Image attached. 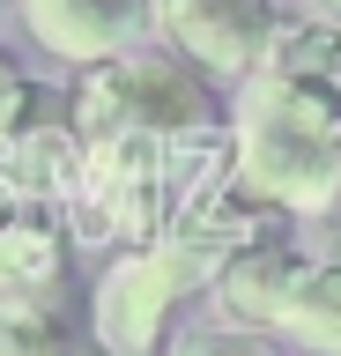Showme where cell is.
<instances>
[{
	"label": "cell",
	"instance_id": "6da1fadb",
	"mask_svg": "<svg viewBox=\"0 0 341 356\" xmlns=\"http://www.w3.org/2000/svg\"><path fill=\"white\" fill-rule=\"evenodd\" d=\"M230 171L282 216L341 200V89L297 74H252L230 111Z\"/></svg>",
	"mask_w": 341,
	"mask_h": 356
},
{
	"label": "cell",
	"instance_id": "7a4b0ae2",
	"mask_svg": "<svg viewBox=\"0 0 341 356\" xmlns=\"http://www.w3.org/2000/svg\"><path fill=\"white\" fill-rule=\"evenodd\" d=\"M223 252L201 238H156V245H126L104 275H97L90 297V327L104 341V356H163L171 341V319L201 282H215Z\"/></svg>",
	"mask_w": 341,
	"mask_h": 356
},
{
	"label": "cell",
	"instance_id": "3957f363",
	"mask_svg": "<svg viewBox=\"0 0 341 356\" xmlns=\"http://www.w3.org/2000/svg\"><path fill=\"white\" fill-rule=\"evenodd\" d=\"M215 119L201 67L178 52H119L104 67H82L74 82V127L104 141V134H156V141H193Z\"/></svg>",
	"mask_w": 341,
	"mask_h": 356
},
{
	"label": "cell",
	"instance_id": "277c9868",
	"mask_svg": "<svg viewBox=\"0 0 341 356\" xmlns=\"http://www.w3.org/2000/svg\"><path fill=\"white\" fill-rule=\"evenodd\" d=\"M171 149L178 141H156V134H104L90 141V163H82V216L104 230V238H149L156 245V222L171 208Z\"/></svg>",
	"mask_w": 341,
	"mask_h": 356
},
{
	"label": "cell",
	"instance_id": "5b68a950",
	"mask_svg": "<svg viewBox=\"0 0 341 356\" xmlns=\"http://www.w3.org/2000/svg\"><path fill=\"white\" fill-rule=\"evenodd\" d=\"M163 44L193 60L201 74H238L252 82L282 38V8L274 0H156Z\"/></svg>",
	"mask_w": 341,
	"mask_h": 356
},
{
	"label": "cell",
	"instance_id": "8992f818",
	"mask_svg": "<svg viewBox=\"0 0 341 356\" xmlns=\"http://www.w3.org/2000/svg\"><path fill=\"white\" fill-rule=\"evenodd\" d=\"M67 282V216L52 200H15L0 216V312L60 319Z\"/></svg>",
	"mask_w": 341,
	"mask_h": 356
},
{
	"label": "cell",
	"instance_id": "52a82bcc",
	"mask_svg": "<svg viewBox=\"0 0 341 356\" xmlns=\"http://www.w3.org/2000/svg\"><path fill=\"white\" fill-rule=\"evenodd\" d=\"M312 252L297 238H260L245 252H230L215 267V305H223L230 327H290V312L304 305V289H312Z\"/></svg>",
	"mask_w": 341,
	"mask_h": 356
},
{
	"label": "cell",
	"instance_id": "ba28073f",
	"mask_svg": "<svg viewBox=\"0 0 341 356\" xmlns=\"http://www.w3.org/2000/svg\"><path fill=\"white\" fill-rule=\"evenodd\" d=\"M23 22L52 60L104 67L156 22V0H23Z\"/></svg>",
	"mask_w": 341,
	"mask_h": 356
},
{
	"label": "cell",
	"instance_id": "9c48e42d",
	"mask_svg": "<svg viewBox=\"0 0 341 356\" xmlns=\"http://www.w3.org/2000/svg\"><path fill=\"white\" fill-rule=\"evenodd\" d=\"M260 74H297V82H334L341 74V22L319 15V22H282L267 67Z\"/></svg>",
	"mask_w": 341,
	"mask_h": 356
},
{
	"label": "cell",
	"instance_id": "30bf717a",
	"mask_svg": "<svg viewBox=\"0 0 341 356\" xmlns=\"http://www.w3.org/2000/svg\"><path fill=\"white\" fill-rule=\"evenodd\" d=\"M304 356H341V267H319L312 289H304V305L290 312V327H282Z\"/></svg>",
	"mask_w": 341,
	"mask_h": 356
},
{
	"label": "cell",
	"instance_id": "8fae6325",
	"mask_svg": "<svg viewBox=\"0 0 341 356\" xmlns=\"http://www.w3.org/2000/svg\"><path fill=\"white\" fill-rule=\"evenodd\" d=\"M0 356H67V334H60V319L0 312Z\"/></svg>",
	"mask_w": 341,
	"mask_h": 356
},
{
	"label": "cell",
	"instance_id": "7c38bea8",
	"mask_svg": "<svg viewBox=\"0 0 341 356\" xmlns=\"http://www.w3.org/2000/svg\"><path fill=\"white\" fill-rule=\"evenodd\" d=\"M38 127V89H30V74L8 52H0V141H15V134Z\"/></svg>",
	"mask_w": 341,
	"mask_h": 356
},
{
	"label": "cell",
	"instance_id": "4fadbf2b",
	"mask_svg": "<svg viewBox=\"0 0 341 356\" xmlns=\"http://www.w3.org/2000/svg\"><path fill=\"white\" fill-rule=\"evenodd\" d=\"M326 8H334V15H341V0H326Z\"/></svg>",
	"mask_w": 341,
	"mask_h": 356
}]
</instances>
